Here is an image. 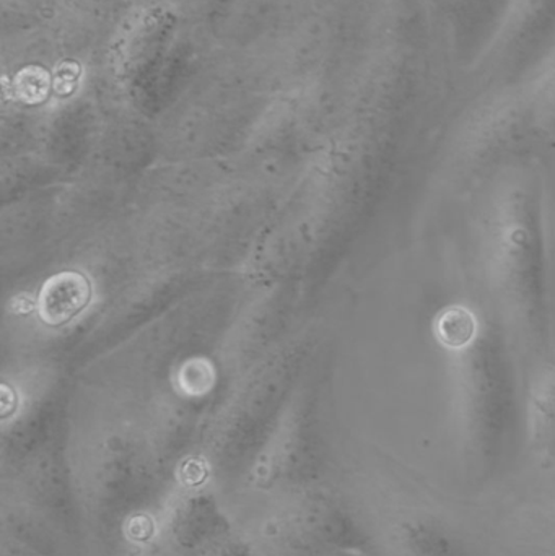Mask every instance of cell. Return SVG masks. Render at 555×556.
I'll list each match as a JSON object with an SVG mask.
<instances>
[{
	"label": "cell",
	"mask_w": 555,
	"mask_h": 556,
	"mask_svg": "<svg viewBox=\"0 0 555 556\" xmlns=\"http://www.w3.org/2000/svg\"><path fill=\"white\" fill-rule=\"evenodd\" d=\"M430 329L445 368L463 464L476 479H492L524 437V399L515 389L507 333L465 301L443 304Z\"/></svg>",
	"instance_id": "6da1fadb"
},
{
	"label": "cell",
	"mask_w": 555,
	"mask_h": 556,
	"mask_svg": "<svg viewBox=\"0 0 555 556\" xmlns=\"http://www.w3.org/2000/svg\"><path fill=\"white\" fill-rule=\"evenodd\" d=\"M484 261L505 333L528 350L546 346V237L543 211L533 189L521 182L499 189L485 214Z\"/></svg>",
	"instance_id": "7a4b0ae2"
},
{
	"label": "cell",
	"mask_w": 555,
	"mask_h": 556,
	"mask_svg": "<svg viewBox=\"0 0 555 556\" xmlns=\"http://www.w3.org/2000/svg\"><path fill=\"white\" fill-rule=\"evenodd\" d=\"M555 52V0H510L504 22L476 67L492 90H521Z\"/></svg>",
	"instance_id": "3957f363"
},
{
	"label": "cell",
	"mask_w": 555,
	"mask_h": 556,
	"mask_svg": "<svg viewBox=\"0 0 555 556\" xmlns=\"http://www.w3.org/2000/svg\"><path fill=\"white\" fill-rule=\"evenodd\" d=\"M510 0H422L430 39L445 64L475 72L491 48Z\"/></svg>",
	"instance_id": "277c9868"
},
{
	"label": "cell",
	"mask_w": 555,
	"mask_h": 556,
	"mask_svg": "<svg viewBox=\"0 0 555 556\" xmlns=\"http://www.w3.org/2000/svg\"><path fill=\"white\" fill-rule=\"evenodd\" d=\"M169 534L182 551H212L227 541L230 521L211 493H192L181 500L173 511Z\"/></svg>",
	"instance_id": "5b68a950"
},
{
	"label": "cell",
	"mask_w": 555,
	"mask_h": 556,
	"mask_svg": "<svg viewBox=\"0 0 555 556\" xmlns=\"http://www.w3.org/2000/svg\"><path fill=\"white\" fill-rule=\"evenodd\" d=\"M313 535L326 552L358 556L374 554V538L361 516L341 503H325L312 519Z\"/></svg>",
	"instance_id": "8992f818"
},
{
	"label": "cell",
	"mask_w": 555,
	"mask_h": 556,
	"mask_svg": "<svg viewBox=\"0 0 555 556\" xmlns=\"http://www.w3.org/2000/svg\"><path fill=\"white\" fill-rule=\"evenodd\" d=\"M396 544L403 556H472L463 535L436 516H411L401 521Z\"/></svg>",
	"instance_id": "52a82bcc"
},
{
	"label": "cell",
	"mask_w": 555,
	"mask_h": 556,
	"mask_svg": "<svg viewBox=\"0 0 555 556\" xmlns=\"http://www.w3.org/2000/svg\"><path fill=\"white\" fill-rule=\"evenodd\" d=\"M524 437L538 453L555 459V368L538 376L525 395Z\"/></svg>",
	"instance_id": "ba28073f"
},
{
	"label": "cell",
	"mask_w": 555,
	"mask_h": 556,
	"mask_svg": "<svg viewBox=\"0 0 555 556\" xmlns=\"http://www.w3.org/2000/svg\"><path fill=\"white\" fill-rule=\"evenodd\" d=\"M90 298V285L80 274L49 278L39 298V313L49 324H62L77 314Z\"/></svg>",
	"instance_id": "9c48e42d"
},
{
	"label": "cell",
	"mask_w": 555,
	"mask_h": 556,
	"mask_svg": "<svg viewBox=\"0 0 555 556\" xmlns=\"http://www.w3.org/2000/svg\"><path fill=\"white\" fill-rule=\"evenodd\" d=\"M521 90L527 94L534 132L555 142V52L537 78Z\"/></svg>",
	"instance_id": "30bf717a"
},
{
	"label": "cell",
	"mask_w": 555,
	"mask_h": 556,
	"mask_svg": "<svg viewBox=\"0 0 555 556\" xmlns=\"http://www.w3.org/2000/svg\"><path fill=\"white\" fill-rule=\"evenodd\" d=\"M212 552H214L212 556H256L250 545L243 544V542L228 541V539L212 548Z\"/></svg>",
	"instance_id": "8fae6325"
},
{
	"label": "cell",
	"mask_w": 555,
	"mask_h": 556,
	"mask_svg": "<svg viewBox=\"0 0 555 556\" xmlns=\"http://www.w3.org/2000/svg\"><path fill=\"white\" fill-rule=\"evenodd\" d=\"M10 556H36V555L29 554L28 551H25V548H23V551H13L12 554H10Z\"/></svg>",
	"instance_id": "7c38bea8"
},
{
	"label": "cell",
	"mask_w": 555,
	"mask_h": 556,
	"mask_svg": "<svg viewBox=\"0 0 555 556\" xmlns=\"http://www.w3.org/2000/svg\"><path fill=\"white\" fill-rule=\"evenodd\" d=\"M323 556H358V555L341 554V552H326V554Z\"/></svg>",
	"instance_id": "4fadbf2b"
}]
</instances>
